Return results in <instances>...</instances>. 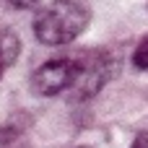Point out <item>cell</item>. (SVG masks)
<instances>
[{
    "label": "cell",
    "mask_w": 148,
    "mask_h": 148,
    "mask_svg": "<svg viewBox=\"0 0 148 148\" xmlns=\"http://www.w3.org/2000/svg\"><path fill=\"white\" fill-rule=\"evenodd\" d=\"M91 21V8L86 0H55L34 13V34L42 44L60 47L78 39Z\"/></svg>",
    "instance_id": "6da1fadb"
},
{
    "label": "cell",
    "mask_w": 148,
    "mask_h": 148,
    "mask_svg": "<svg viewBox=\"0 0 148 148\" xmlns=\"http://www.w3.org/2000/svg\"><path fill=\"white\" fill-rule=\"evenodd\" d=\"M75 60H78V73L70 86V94L75 99L96 96L120 70V60H114V55L107 49H88Z\"/></svg>",
    "instance_id": "7a4b0ae2"
},
{
    "label": "cell",
    "mask_w": 148,
    "mask_h": 148,
    "mask_svg": "<svg viewBox=\"0 0 148 148\" xmlns=\"http://www.w3.org/2000/svg\"><path fill=\"white\" fill-rule=\"evenodd\" d=\"M78 73V60L73 57H62V60H49L42 68L34 70L31 86L39 96H55L62 91H70L73 81Z\"/></svg>",
    "instance_id": "3957f363"
},
{
    "label": "cell",
    "mask_w": 148,
    "mask_h": 148,
    "mask_svg": "<svg viewBox=\"0 0 148 148\" xmlns=\"http://www.w3.org/2000/svg\"><path fill=\"white\" fill-rule=\"evenodd\" d=\"M18 52H21V39L13 31H3L0 34V57H3V62L13 65L18 60Z\"/></svg>",
    "instance_id": "277c9868"
},
{
    "label": "cell",
    "mask_w": 148,
    "mask_h": 148,
    "mask_svg": "<svg viewBox=\"0 0 148 148\" xmlns=\"http://www.w3.org/2000/svg\"><path fill=\"white\" fill-rule=\"evenodd\" d=\"M133 65L140 68V70H148V36H143L140 44L135 47V52H133Z\"/></svg>",
    "instance_id": "5b68a950"
},
{
    "label": "cell",
    "mask_w": 148,
    "mask_h": 148,
    "mask_svg": "<svg viewBox=\"0 0 148 148\" xmlns=\"http://www.w3.org/2000/svg\"><path fill=\"white\" fill-rule=\"evenodd\" d=\"M130 148H148V130H140V133L135 135V140H133Z\"/></svg>",
    "instance_id": "8992f818"
},
{
    "label": "cell",
    "mask_w": 148,
    "mask_h": 148,
    "mask_svg": "<svg viewBox=\"0 0 148 148\" xmlns=\"http://www.w3.org/2000/svg\"><path fill=\"white\" fill-rule=\"evenodd\" d=\"M39 0H10V5H16V8H34Z\"/></svg>",
    "instance_id": "52a82bcc"
},
{
    "label": "cell",
    "mask_w": 148,
    "mask_h": 148,
    "mask_svg": "<svg viewBox=\"0 0 148 148\" xmlns=\"http://www.w3.org/2000/svg\"><path fill=\"white\" fill-rule=\"evenodd\" d=\"M5 68H8V65H5V62H3V57H0V78H3V70H5Z\"/></svg>",
    "instance_id": "ba28073f"
},
{
    "label": "cell",
    "mask_w": 148,
    "mask_h": 148,
    "mask_svg": "<svg viewBox=\"0 0 148 148\" xmlns=\"http://www.w3.org/2000/svg\"><path fill=\"white\" fill-rule=\"evenodd\" d=\"M78 148H88V146H78Z\"/></svg>",
    "instance_id": "9c48e42d"
}]
</instances>
